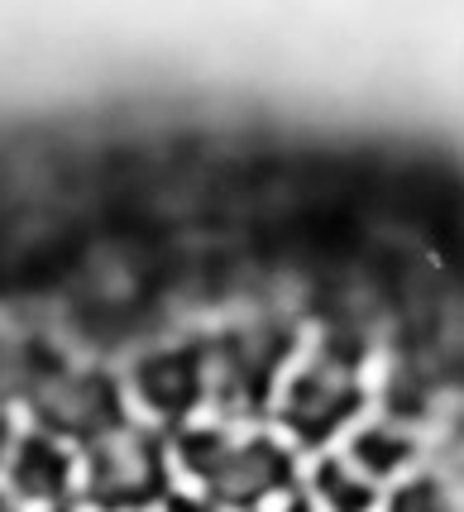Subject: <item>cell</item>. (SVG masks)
Listing matches in <instances>:
<instances>
[{"instance_id":"6da1fadb","label":"cell","mask_w":464,"mask_h":512,"mask_svg":"<svg viewBox=\"0 0 464 512\" xmlns=\"http://www.w3.org/2000/svg\"><path fill=\"white\" fill-rule=\"evenodd\" d=\"M34 417H39V431L63 446L67 441L96 446L111 431H120V383L91 369L53 374L34 388Z\"/></svg>"},{"instance_id":"7a4b0ae2","label":"cell","mask_w":464,"mask_h":512,"mask_svg":"<svg viewBox=\"0 0 464 512\" xmlns=\"http://www.w3.org/2000/svg\"><path fill=\"white\" fill-rule=\"evenodd\" d=\"M158 479H163L158 446L149 436H134V431H111L106 441L87 446L82 465H77V484H87V498L96 508L149 503L158 493Z\"/></svg>"},{"instance_id":"3957f363","label":"cell","mask_w":464,"mask_h":512,"mask_svg":"<svg viewBox=\"0 0 464 512\" xmlns=\"http://www.w3.org/2000/svg\"><path fill=\"white\" fill-rule=\"evenodd\" d=\"M0 479H5V493L29 512L58 508L77 489V455L44 431H29V436L10 441L5 460H0Z\"/></svg>"},{"instance_id":"277c9868","label":"cell","mask_w":464,"mask_h":512,"mask_svg":"<svg viewBox=\"0 0 464 512\" xmlns=\"http://www.w3.org/2000/svg\"><path fill=\"white\" fill-rule=\"evenodd\" d=\"M201 393V364L192 355H154L130 374V398L149 417H182Z\"/></svg>"},{"instance_id":"5b68a950","label":"cell","mask_w":464,"mask_h":512,"mask_svg":"<svg viewBox=\"0 0 464 512\" xmlns=\"http://www.w3.org/2000/svg\"><path fill=\"white\" fill-rule=\"evenodd\" d=\"M0 512H29V508H24V503H15V498H10V493L0 489Z\"/></svg>"}]
</instances>
